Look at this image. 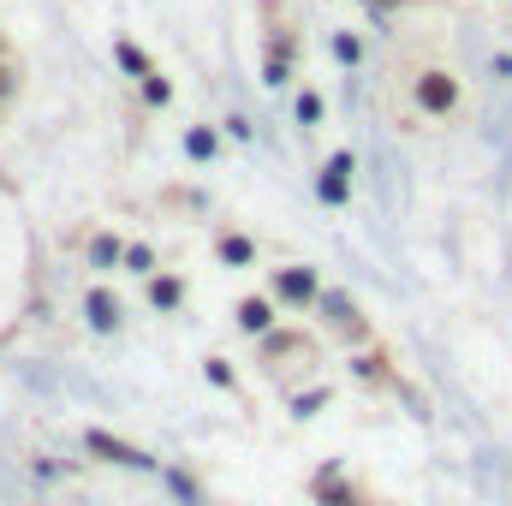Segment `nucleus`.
<instances>
[{
    "mask_svg": "<svg viewBox=\"0 0 512 506\" xmlns=\"http://www.w3.org/2000/svg\"><path fill=\"white\" fill-rule=\"evenodd\" d=\"M376 102L393 131H435L465 114V78L435 48H393L382 84H376Z\"/></svg>",
    "mask_w": 512,
    "mask_h": 506,
    "instance_id": "1",
    "label": "nucleus"
}]
</instances>
